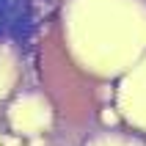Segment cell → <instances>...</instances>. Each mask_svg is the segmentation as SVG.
<instances>
[{
	"label": "cell",
	"instance_id": "1",
	"mask_svg": "<svg viewBox=\"0 0 146 146\" xmlns=\"http://www.w3.org/2000/svg\"><path fill=\"white\" fill-rule=\"evenodd\" d=\"M11 124H14L17 130H22V132H36V130H41L47 124V108L41 105L39 99L25 97L11 110Z\"/></svg>",
	"mask_w": 146,
	"mask_h": 146
},
{
	"label": "cell",
	"instance_id": "2",
	"mask_svg": "<svg viewBox=\"0 0 146 146\" xmlns=\"http://www.w3.org/2000/svg\"><path fill=\"white\" fill-rule=\"evenodd\" d=\"M8 83H11V66L6 64V58L0 55V94L8 91Z\"/></svg>",
	"mask_w": 146,
	"mask_h": 146
}]
</instances>
